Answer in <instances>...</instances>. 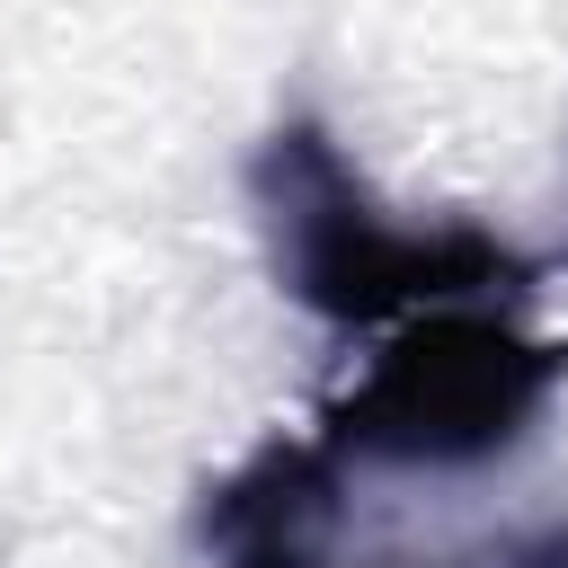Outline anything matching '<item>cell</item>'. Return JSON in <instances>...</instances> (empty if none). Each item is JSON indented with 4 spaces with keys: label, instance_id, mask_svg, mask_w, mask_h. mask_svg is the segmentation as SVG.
Segmentation results:
<instances>
[{
    "label": "cell",
    "instance_id": "2",
    "mask_svg": "<svg viewBox=\"0 0 568 568\" xmlns=\"http://www.w3.org/2000/svg\"><path fill=\"white\" fill-rule=\"evenodd\" d=\"M568 382V337H524L506 302H444L382 337L355 390L328 399L320 444L382 470H479L532 435Z\"/></svg>",
    "mask_w": 568,
    "mask_h": 568
},
{
    "label": "cell",
    "instance_id": "3",
    "mask_svg": "<svg viewBox=\"0 0 568 568\" xmlns=\"http://www.w3.org/2000/svg\"><path fill=\"white\" fill-rule=\"evenodd\" d=\"M337 515H346V462L320 435H275L204 488L195 541L213 550V568H320Z\"/></svg>",
    "mask_w": 568,
    "mask_h": 568
},
{
    "label": "cell",
    "instance_id": "1",
    "mask_svg": "<svg viewBox=\"0 0 568 568\" xmlns=\"http://www.w3.org/2000/svg\"><path fill=\"white\" fill-rule=\"evenodd\" d=\"M248 204L275 284L328 328H399L444 302H532V257L470 222H390L320 115H284L257 142Z\"/></svg>",
    "mask_w": 568,
    "mask_h": 568
}]
</instances>
